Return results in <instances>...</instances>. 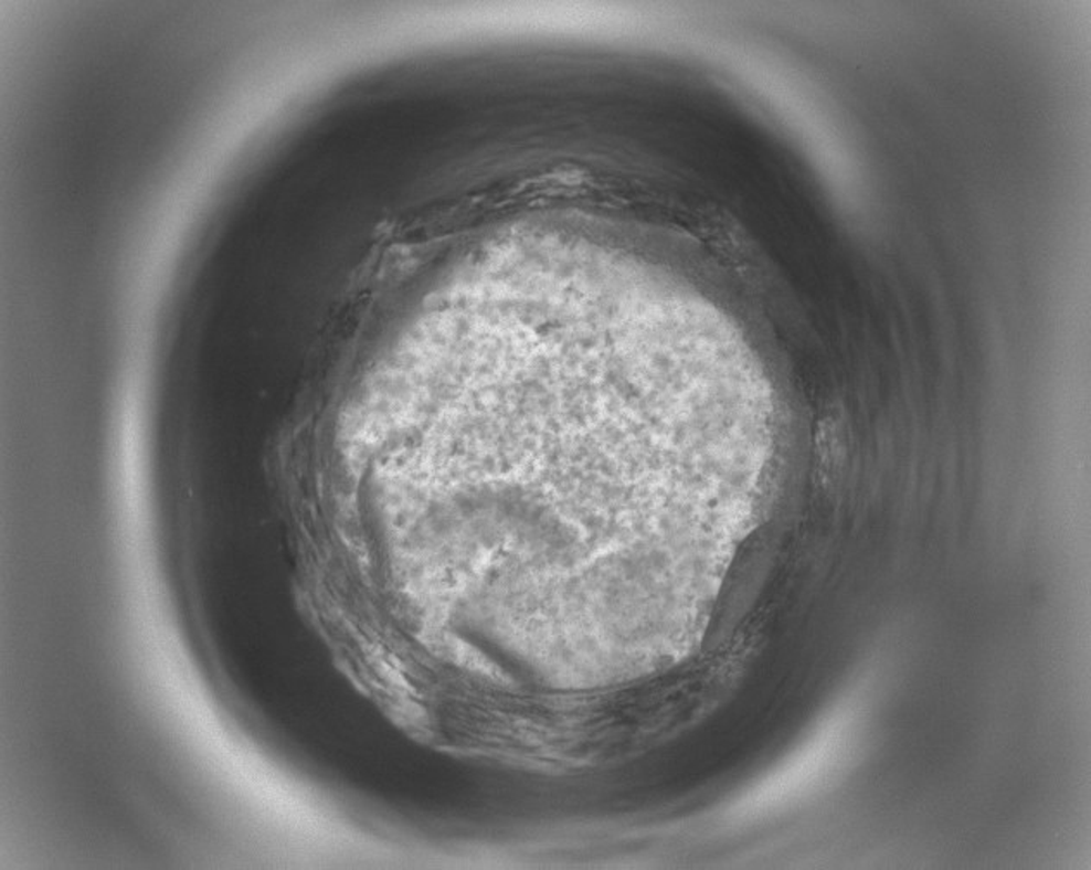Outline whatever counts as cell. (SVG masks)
<instances>
[{
  "label": "cell",
  "mask_w": 1091,
  "mask_h": 870,
  "mask_svg": "<svg viewBox=\"0 0 1091 870\" xmlns=\"http://www.w3.org/2000/svg\"><path fill=\"white\" fill-rule=\"evenodd\" d=\"M815 455L824 479H830V475H835L845 464L847 435L843 422L836 416H826L818 422L815 431Z\"/></svg>",
  "instance_id": "6da1fadb"
}]
</instances>
